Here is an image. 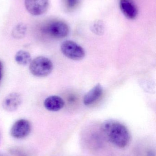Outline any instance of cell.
Wrapping results in <instances>:
<instances>
[{
    "label": "cell",
    "mask_w": 156,
    "mask_h": 156,
    "mask_svg": "<svg viewBox=\"0 0 156 156\" xmlns=\"http://www.w3.org/2000/svg\"><path fill=\"white\" fill-rule=\"evenodd\" d=\"M15 59L19 65L26 66L32 61V58L28 52L24 50H20L16 54Z\"/></svg>",
    "instance_id": "obj_11"
},
{
    "label": "cell",
    "mask_w": 156,
    "mask_h": 156,
    "mask_svg": "<svg viewBox=\"0 0 156 156\" xmlns=\"http://www.w3.org/2000/svg\"><path fill=\"white\" fill-rule=\"evenodd\" d=\"M65 105L64 100L57 95H51L47 98L44 101L45 108L51 112H57L61 110Z\"/></svg>",
    "instance_id": "obj_9"
},
{
    "label": "cell",
    "mask_w": 156,
    "mask_h": 156,
    "mask_svg": "<svg viewBox=\"0 0 156 156\" xmlns=\"http://www.w3.org/2000/svg\"><path fill=\"white\" fill-rule=\"evenodd\" d=\"M101 130L105 138L119 148L126 147L131 141V134L127 127L117 121H106L103 124Z\"/></svg>",
    "instance_id": "obj_1"
},
{
    "label": "cell",
    "mask_w": 156,
    "mask_h": 156,
    "mask_svg": "<svg viewBox=\"0 0 156 156\" xmlns=\"http://www.w3.org/2000/svg\"><path fill=\"white\" fill-rule=\"evenodd\" d=\"M31 131L30 122L25 119L17 120L12 126L11 135L16 139H23L29 135Z\"/></svg>",
    "instance_id": "obj_5"
},
{
    "label": "cell",
    "mask_w": 156,
    "mask_h": 156,
    "mask_svg": "<svg viewBox=\"0 0 156 156\" xmlns=\"http://www.w3.org/2000/svg\"><path fill=\"white\" fill-rule=\"evenodd\" d=\"M53 63L50 59L43 56L38 57L31 61L29 70L32 75L38 77L47 76L52 72Z\"/></svg>",
    "instance_id": "obj_2"
},
{
    "label": "cell",
    "mask_w": 156,
    "mask_h": 156,
    "mask_svg": "<svg viewBox=\"0 0 156 156\" xmlns=\"http://www.w3.org/2000/svg\"><path fill=\"white\" fill-rule=\"evenodd\" d=\"M25 6L27 12L33 16H40L49 8V0H24Z\"/></svg>",
    "instance_id": "obj_6"
},
{
    "label": "cell",
    "mask_w": 156,
    "mask_h": 156,
    "mask_svg": "<svg viewBox=\"0 0 156 156\" xmlns=\"http://www.w3.org/2000/svg\"><path fill=\"white\" fill-rule=\"evenodd\" d=\"M45 32L53 37L63 38L68 35L70 29L67 24L61 21H54L45 27Z\"/></svg>",
    "instance_id": "obj_4"
},
{
    "label": "cell",
    "mask_w": 156,
    "mask_h": 156,
    "mask_svg": "<svg viewBox=\"0 0 156 156\" xmlns=\"http://www.w3.org/2000/svg\"><path fill=\"white\" fill-rule=\"evenodd\" d=\"M92 30L95 34H102L104 30V26L101 21H97L93 25Z\"/></svg>",
    "instance_id": "obj_13"
},
{
    "label": "cell",
    "mask_w": 156,
    "mask_h": 156,
    "mask_svg": "<svg viewBox=\"0 0 156 156\" xmlns=\"http://www.w3.org/2000/svg\"><path fill=\"white\" fill-rule=\"evenodd\" d=\"M22 101V97L19 93H12L4 99L2 107L7 112H14L18 108Z\"/></svg>",
    "instance_id": "obj_7"
},
{
    "label": "cell",
    "mask_w": 156,
    "mask_h": 156,
    "mask_svg": "<svg viewBox=\"0 0 156 156\" xmlns=\"http://www.w3.org/2000/svg\"><path fill=\"white\" fill-rule=\"evenodd\" d=\"M120 8L125 16L132 20L136 18L138 9L132 0H120Z\"/></svg>",
    "instance_id": "obj_8"
},
{
    "label": "cell",
    "mask_w": 156,
    "mask_h": 156,
    "mask_svg": "<svg viewBox=\"0 0 156 156\" xmlns=\"http://www.w3.org/2000/svg\"><path fill=\"white\" fill-rule=\"evenodd\" d=\"M66 5L70 10L74 9L78 5V0H66Z\"/></svg>",
    "instance_id": "obj_14"
},
{
    "label": "cell",
    "mask_w": 156,
    "mask_h": 156,
    "mask_svg": "<svg viewBox=\"0 0 156 156\" xmlns=\"http://www.w3.org/2000/svg\"><path fill=\"white\" fill-rule=\"evenodd\" d=\"M60 48L62 54L70 59L79 60L85 57L84 49L73 41L71 40L64 41L61 44Z\"/></svg>",
    "instance_id": "obj_3"
},
{
    "label": "cell",
    "mask_w": 156,
    "mask_h": 156,
    "mask_svg": "<svg viewBox=\"0 0 156 156\" xmlns=\"http://www.w3.org/2000/svg\"><path fill=\"white\" fill-rule=\"evenodd\" d=\"M27 31V27L23 23L18 24L14 28L13 35L15 38H21L24 37Z\"/></svg>",
    "instance_id": "obj_12"
},
{
    "label": "cell",
    "mask_w": 156,
    "mask_h": 156,
    "mask_svg": "<svg viewBox=\"0 0 156 156\" xmlns=\"http://www.w3.org/2000/svg\"><path fill=\"white\" fill-rule=\"evenodd\" d=\"M103 89L100 84L93 87L87 93L83 98V103L86 105H89L95 103L102 94Z\"/></svg>",
    "instance_id": "obj_10"
},
{
    "label": "cell",
    "mask_w": 156,
    "mask_h": 156,
    "mask_svg": "<svg viewBox=\"0 0 156 156\" xmlns=\"http://www.w3.org/2000/svg\"><path fill=\"white\" fill-rule=\"evenodd\" d=\"M3 69V67L2 63L0 61V81L2 77Z\"/></svg>",
    "instance_id": "obj_15"
}]
</instances>
